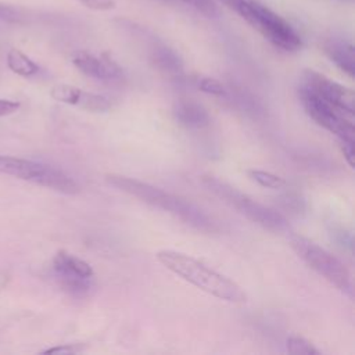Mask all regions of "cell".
Masks as SVG:
<instances>
[{"mask_svg":"<svg viewBox=\"0 0 355 355\" xmlns=\"http://www.w3.org/2000/svg\"><path fill=\"white\" fill-rule=\"evenodd\" d=\"M105 180L115 189L132 197H136L151 207L172 214L173 216L179 218L180 220L200 232L209 234L219 232V225L212 216H209L202 208L197 207L196 204L180 196H175L150 183L123 175L110 173L105 176Z\"/></svg>","mask_w":355,"mask_h":355,"instance_id":"cell-1","label":"cell"},{"mask_svg":"<svg viewBox=\"0 0 355 355\" xmlns=\"http://www.w3.org/2000/svg\"><path fill=\"white\" fill-rule=\"evenodd\" d=\"M155 257L168 270L219 300L229 302L247 301L244 290L236 282L191 255L173 250H159Z\"/></svg>","mask_w":355,"mask_h":355,"instance_id":"cell-2","label":"cell"},{"mask_svg":"<svg viewBox=\"0 0 355 355\" xmlns=\"http://www.w3.org/2000/svg\"><path fill=\"white\" fill-rule=\"evenodd\" d=\"M227 8L239 14L276 47L295 51L302 46L300 35L279 14L254 0H220Z\"/></svg>","mask_w":355,"mask_h":355,"instance_id":"cell-3","label":"cell"},{"mask_svg":"<svg viewBox=\"0 0 355 355\" xmlns=\"http://www.w3.org/2000/svg\"><path fill=\"white\" fill-rule=\"evenodd\" d=\"M202 184L223 202L237 209L250 220L268 229L270 232H283L288 227L287 219L277 211L262 205L261 202L252 200L247 194L239 191L236 187L227 184L226 182L216 179L214 176H204Z\"/></svg>","mask_w":355,"mask_h":355,"instance_id":"cell-4","label":"cell"},{"mask_svg":"<svg viewBox=\"0 0 355 355\" xmlns=\"http://www.w3.org/2000/svg\"><path fill=\"white\" fill-rule=\"evenodd\" d=\"M0 173L49 187L64 194H76L79 191V184L61 169L25 158L0 155Z\"/></svg>","mask_w":355,"mask_h":355,"instance_id":"cell-5","label":"cell"},{"mask_svg":"<svg viewBox=\"0 0 355 355\" xmlns=\"http://www.w3.org/2000/svg\"><path fill=\"white\" fill-rule=\"evenodd\" d=\"M290 243L297 255L308 266H311L316 273H319L338 290L351 294L352 284L349 272L337 257H334L323 247L315 244L309 239H305L298 234H294L290 239Z\"/></svg>","mask_w":355,"mask_h":355,"instance_id":"cell-6","label":"cell"},{"mask_svg":"<svg viewBox=\"0 0 355 355\" xmlns=\"http://www.w3.org/2000/svg\"><path fill=\"white\" fill-rule=\"evenodd\" d=\"M300 98L305 112L319 126L334 133L340 141H355L354 118L347 116L304 86H300Z\"/></svg>","mask_w":355,"mask_h":355,"instance_id":"cell-7","label":"cell"},{"mask_svg":"<svg viewBox=\"0 0 355 355\" xmlns=\"http://www.w3.org/2000/svg\"><path fill=\"white\" fill-rule=\"evenodd\" d=\"M301 86L306 87L333 107H336L338 111L345 114L349 118H354V104H355V96L354 92L331 79L327 76L306 69L302 73L301 79Z\"/></svg>","mask_w":355,"mask_h":355,"instance_id":"cell-8","label":"cell"},{"mask_svg":"<svg viewBox=\"0 0 355 355\" xmlns=\"http://www.w3.org/2000/svg\"><path fill=\"white\" fill-rule=\"evenodd\" d=\"M53 268L62 280V284L73 291L86 290L89 280L94 275L90 263L67 251H58L54 255Z\"/></svg>","mask_w":355,"mask_h":355,"instance_id":"cell-9","label":"cell"},{"mask_svg":"<svg viewBox=\"0 0 355 355\" xmlns=\"http://www.w3.org/2000/svg\"><path fill=\"white\" fill-rule=\"evenodd\" d=\"M72 64L86 76L100 80H116L121 78V68L108 57L96 55L89 51H76L72 55Z\"/></svg>","mask_w":355,"mask_h":355,"instance_id":"cell-10","label":"cell"},{"mask_svg":"<svg viewBox=\"0 0 355 355\" xmlns=\"http://www.w3.org/2000/svg\"><path fill=\"white\" fill-rule=\"evenodd\" d=\"M50 96L65 104L76 105L80 108H85L87 111H96V112H104L110 110L111 103L107 97L85 92L79 87L71 86V85H57L50 90Z\"/></svg>","mask_w":355,"mask_h":355,"instance_id":"cell-11","label":"cell"},{"mask_svg":"<svg viewBox=\"0 0 355 355\" xmlns=\"http://www.w3.org/2000/svg\"><path fill=\"white\" fill-rule=\"evenodd\" d=\"M173 116L180 125L190 129H201L209 123L207 110L193 100L178 101L173 105Z\"/></svg>","mask_w":355,"mask_h":355,"instance_id":"cell-12","label":"cell"},{"mask_svg":"<svg viewBox=\"0 0 355 355\" xmlns=\"http://www.w3.org/2000/svg\"><path fill=\"white\" fill-rule=\"evenodd\" d=\"M327 57L345 73L354 76L355 73V55L354 47L349 42L343 39H330L323 46Z\"/></svg>","mask_w":355,"mask_h":355,"instance_id":"cell-13","label":"cell"},{"mask_svg":"<svg viewBox=\"0 0 355 355\" xmlns=\"http://www.w3.org/2000/svg\"><path fill=\"white\" fill-rule=\"evenodd\" d=\"M7 67L17 75L33 76L39 72V65L18 49H10L7 53Z\"/></svg>","mask_w":355,"mask_h":355,"instance_id":"cell-14","label":"cell"},{"mask_svg":"<svg viewBox=\"0 0 355 355\" xmlns=\"http://www.w3.org/2000/svg\"><path fill=\"white\" fill-rule=\"evenodd\" d=\"M287 351L291 355H320L319 349L300 336H290L287 338Z\"/></svg>","mask_w":355,"mask_h":355,"instance_id":"cell-15","label":"cell"},{"mask_svg":"<svg viewBox=\"0 0 355 355\" xmlns=\"http://www.w3.org/2000/svg\"><path fill=\"white\" fill-rule=\"evenodd\" d=\"M248 175L254 182H257L258 184L268 187V189H280L282 186H284V179L272 172L251 169V171H248Z\"/></svg>","mask_w":355,"mask_h":355,"instance_id":"cell-16","label":"cell"},{"mask_svg":"<svg viewBox=\"0 0 355 355\" xmlns=\"http://www.w3.org/2000/svg\"><path fill=\"white\" fill-rule=\"evenodd\" d=\"M198 89L204 93L212 94V96H225L226 94V89L222 85V82H219L215 78H201L198 80Z\"/></svg>","mask_w":355,"mask_h":355,"instance_id":"cell-17","label":"cell"},{"mask_svg":"<svg viewBox=\"0 0 355 355\" xmlns=\"http://www.w3.org/2000/svg\"><path fill=\"white\" fill-rule=\"evenodd\" d=\"M201 14L207 17H216L218 15V7L214 0H183Z\"/></svg>","mask_w":355,"mask_h":355,"instance_id":"cell-18","label":"cell"},{"mask_svg":"<svg viewBox=\"0 0 355 355\" xmlns=\"http://www.w3.org/2000/svg\"><path fill=\"white\" fill-rule=\"evenodd\" d=\"M21 18H22V15L19 12V8H17L15 6H12L10 3L0 0V21L15 24V22H19Z\"/></svg>","mask_w":355,"mask_h":355,"instance_id":"cell-19","label":"cell"},{"mask_svg":"<svg viewBox=\"0 0 355 355\" xmlns=\"http://www.w3.org/2000/svg\"><path fill=\"white\" fill-rule=\"evenodd\" d=\"M157 62H158L162 68H165L166 71H179V69L182 68L179 60L176 58V55H175V54H171V53H168V51L161 53V54L158 55V58H157Z\"/></svg>","mask_w":355,"mask_h":355,"instance_id":"cell-20","label":"cell"},{"mask_svg":"<svg viewBox=\"0 0 355 355\" xmlns=\"http://www.w3.org/2000/svg\"><path fill=\"white\" fill-rule=\"evenodd\" d=\"M75 1L80 3L82 6L90 8V10H96V11H107V10L115 8L114 0H75Z\"/></svg>","mask_w":355,"mask_h":355,"instance_id":"cell-21","label":"cell"},{"mask_svg":"<svg viewBox=\"0 0 355 355\" xmlns=\"http://www.w3.org/2000/svg\"><path fill=\"white\" fill-rule=\"evenodd\" d=\"M282 205L287 209H290L291 212H300L304 209V204L302 200L295 196V194H286L282 200Z\"/></svg>","mask_w":355,"mask_h":355,"instance_id":"cell-22","label":"cell"},{"mask_svg":"<svg viewBox=\"0 0 355 355\" xmlns=\"http://www.w3.org/2000/svg\"><path fill=\"white\" fill-rule=\"evenodd\" d=\"M82 348L80 345L76 344H65V345H58V347H53V348H47L43 351V354H76L80 352Z\"/></svg>","mask_w":355,"mask_h":355,"instance_id":"cell-23","label":"cell"},{"mask_svg":"<svg viewBox=\"0 0 355 355\" xmlns=\"http://www.w3.org/2000/svg\"><path fill=\"white\" fill-rule=\"evenodd\" d=\"M18 108H19V103L18 101L0 98V116L10 115V114L15 112Z\"/></svg>","mask_w":355,"mask_h":355,"instance_id":"cell-24","label":"cell"},{"mask_svg":"<svg viewBox=\"0 0 355 355\" xmlns=\"http://www.w3.org/2000/svg\"><path fill=\"white\" fill-rule=\"evenodd\" d=\"M341 151L344 154L345 161L352 168L354 166V141H340Z\"/></svg>","mask_w":355,"mask_h":355,"instance_id":"cell-25","label":"cell"}]
</instances>
